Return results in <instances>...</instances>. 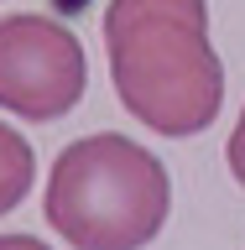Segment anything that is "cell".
<instances>
[{"mask_svg": "<svg viewBox=\"0 0 245 250\" xmlns=\"http://www.w3.org/2000/svg\"><path fill=\"white\" fill-rule=\"evenodd\" d=\"M110 78L156 136H199L224 104V62L209 42V0H110Z\"/></svg>", "mask_w": 245, "mask_h": 250, "instance_id": "obj_1", "label": "cell"}, {"mask_svg": "<svg viewBox=\"0 0 245 250\" xmlns=\"http://www.w3.org/2000/svg\"><path fill=\"white\" fill-rule=\"evenodd\" d=\"M167 208V167L115 130L63 146L47 172L42 214L73 250H141L162 234Z\"/></svg>", "mask_w": 245, "mask_h": 250, "instance_id": "obj_2", "label": "cell"}, {"mask_svg": "<svg viewBox=\"0 0 245 250\" xmlns=\"http://www.w3.org/2000/svg\"><path fill=\"white\" fill-rule=\"evenodd\" d=\"M89 89V58L52 16H0V109L31 125L63 120Z\"/></svg>", "mask_w": 245, "mask_h": 250, "instance_id": "obj_3", "label": "cell"}, {"mask_svg": "<svg viewBox=\"0 0 245 250\" xmlns=\"http://www.w3.org/2000/svg\"><path fill=\"white\" fill-rule=\"evenodd\" d=\"M31 177H37L31 141L21 136L16 125H0V214L21 208V198L31 193Z\"/></svg>", "mask_w": 245, "mask_h": 250, "instance_id": "obj_4", "label": "cell"}, {"mask_svg": "<svg viewBox=\"0 0 245 250\" xmlns=\"http://www.w3.org/2000/svg\"><path fill=\"white\" fill-rule=\"evenodd\" d=\"M224 162H230V177L245 188V109H240V120H235L230 141H224Z\"/></svg>", "mask_w": 245, "mask_h": 250, "instance_id": "obj_5", "label": "cell"}, {"mask_svg": "<svg viewBox=\"0 0 245 250\" xmlns=\"http://www.w3.org/2000/svg\"><path fill=\"white\" fill-rule=\"evenodd\" d=\"M0 250H47L37 234H0Z\"/></svg>", "mask_w": 245, "mask_h": 250, "instance_id": "obj_6", "label": "cell"}]
</instances>
